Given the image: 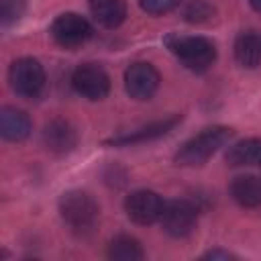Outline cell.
I'll return each instance as SVG.
<instances>
[{
  "label": "cell",
  "mask_w": 261,
  "mask_h": 261,
  "mask_svg": "<svg viewBox=\"0 0 261 261\" xmlns=\"http://www.w3.org/2000/svg\"><path fill=\"white\" fill-rule=\"evenodd\" d=\"M59 214L71 230L90 232L98 222L100 208L90 194L82 190H69L59 198Z\"/></svg>",
  "instance_id": "3957f363"
},
{
  "label": "cell",
  "mask_w": 261,
  "mask_h": 261,
  "mask_svg": "<svg viewBox=\"0 0 261 261\" xmlns=\"http://www.w3.org/2000/svg\"><path fill=\"white\" fill-rule=\"evenodd\" d=\"M90 12L98 24L116 29L126 18V4L124 0H90Z\"/></svg>",
  "instance_id": "9a60e30c"
},
{
  "label": "cell",
  "mask_w": 261,
  "mask_h": 261,
  "mask_svg": "<svg viewBox=\"0 0 261 261\" xmlns=\"http://www.w3.org/2000/svg\"><path fill=\"white\" fill-rule=\"evenodd\" d=\"M169 51L192 71L202 73L212 67L216 61V45L206 37H177L171 35L165 39Z\"/></svg>",
  "instance_id": "7a4b0ae2"
},
{
  "label": "cell",
  "mask_w": 261,
  "mask_h": 261,
  "mask_svg": "<svg viewBox=\"0 0 261 261\" xmlns=\"http://www.w3.org/2000/svg\"><path fill=\"white\" fill-rule=\"evenodd\" d=\"M226 161L232 167L261 165V139H243L228 147Z\"/></svg>",
  "instance_id": "2e32d148"
},
{
  "label": "cell",
  "mask_w": 261,
  "mask_h": 261,
  "mask_svg": "<svg viewBox=\"0 0 261 261\" xmlns=\"http://www.w3.org/2000/svg\"><path fill=\"white\" fill-rule=\"evenodd\" d=\"M71 86L88 100H102L110 92V75L98 63H82L71 73Z\"/></svg>",
  "instance_id": "52a82bcc"
},
{
  "label": "cell",
  "mask_w": 261,
  "mask_h": 261,
  "mask_svg": "<svg viewBox=\"0 0 261 261\" xmlns=\"http://www.w3.org/2000/svg\"><path fill=\"white\" fill-rule=\"evenodd\" d=\"M234 59L239 65L253 69L261 63V33L259 31H243L234 39L232 47Z\"/></svg>",
  "instance_id": "5bb4252c"
},
{
  "label": "cell",
  "mask_w": 261,
  "mask_h": 261,
  "mask_svg": "<svg viewBox=\"0 0 261 261\" xmlns=\"http://www.w3.org/2000/svg\"><path fill=\"white\" fill-rule=\"evenodd\" d=\"M27 8V0H0V22L2 27H10L16 22Z\"/></svg>",
  "instance_id": "d6986e66"
},
{
  "label": "cell",
  "mask_w": 261,
  "mask_h": 261,
  "mask_svg": "<svg viewBox=\"0 0 261 261\" xmlns=\"http://www.w3.org/2000/svg\"><path fill=\"white\" fill-rule=\"evenodd\" d=\"M31 118L24 110L14 106H4L0 112V133L10 143H20L31 135Z\"/></svg>",
  "instance_id": "7c38bea8"
},
{
  "label": "cell",
  "mask_w": 261,
  "mask_h": 261,
  "mask_svg": "<svg viewBox=\"0 0 261 261\" xmlns=\"http://www.w3.org/2000/svg\"><path fill=\"white\" fill-rule=\"evenodd\" d=\"M181 0H139L141 8L147 14H167L179 6Z\"/></svg>",
  "instance_id": "ffe728a7"
},
{
  "label": "cell",
  "mask_w": 261,
  "mask_h": 261,
  "mask_svg": "<svg viewBox=\"0 0 261 261\" xmlns=\"http://www.w3.org/2000/svg\"><path fill=\"white\" fill-rule=\"evenodd\" d=\"M51 39L59 45V47H65V49H75L84 43H88L94 35L92 31V24L75 14V12H63L59 14L53 22H51Z\"/></svg>",
  "instance_id": "5b68a950"
},
{
  "label": "cell",
  "mask_w": 261,
  "mask_h": 261,
  "mask_svg": "<svg viewBox=\"0 0 261 261\" xmlns=\"http://www.w3.org/2000/svg\"><path fill=\"white\" fill-rule=\"evenodd\" d=\"M159 71L147 61H135L124 71V90L135 100H149L159 88Z\"/></svg>",
  "instance_id": "9c48e42d"
},
{
  "label": "cell",
  "mask_w": 261,
  "mask_h": 261,
  "mask_svg": "<svg viewBox=\"0 0 261 261\" xmlns=\"http://www.w3.org/2000/svg\"><path fill=\"white\" fill-rule=\"evenodd\" d=\"M43 145L55 153V155H65L75 149L77 145V130L69 120L63 118H53L45 124L43 128Z\"/></svg>",
  "instance_id": "8fae6325"
},
{
  "label": "cell",
  "mask_w": 261,
  "mask_h": 261,
  "mask_svg": "<svg viewBox=\"0 0 261 261\" xmlns=\"http://www.w3.org/2000/svg\"><path fill=\"white\" fill-rule=\"evenodd\" d=\"M230 198L243 208L261 206V179L257 175H237L228 186Z\"/></svg>",
  "instance_id": "4fadbf2b"
},
{
  "label": "cell",
  "mask_w": 261,
  "mask_h": 261,
  "mask_svg": "<svg viewBox=\"0 0 261 261\" xmlns=\"http://www.w3.org/2000/svg\"><path fill=\"white\" fill-rule=\"evenodd\" d=\"M230 137H232V128H230V126H224V124L208 126V128L200 130L198 135H194L192 139H188V141L177 149V153H175V163H177V165H186V167L202 165V163H206L220 147H224Z\"/></svg>",
  "instance_id": "6da1fadb"
},
{
  "label": "cell",
  "mask_w": 261,
  "mask_h": 261,
  "mask_svg": "<svg viewBox=\"0 0 261 261\" xmlns=\"http://www.w3.org/2000/svg\"><path fill=\"white\" fill-rule=\"evenodd\" d=\"M165 202L161 196L153 190H135L124 200V212L126 216L137 224H153L161 218Z\"/></svg>",
  "instance_id": "ba28073f"
},
{
  "label": "cell",
  "mask_w": 261,
  "mask_h": 261,
  "mask_svg": "<svg viewBox=\"0 0 261 261\" xmlns=\"http://www.w3.org/2000/svg\"><path fill=\"white\" fill-rule=\"evenodd\" d=\"M202 257H204V259H234V255H232V253L222 251V249H212V251L204 253Z\"/></svg>",
  "instance_id": "44dd1931"
},
{
  "label": "cell",
  "mask_w": 261,
  "mask_h": 261,
  "mask_svg": "<svg viewBox=\"0 0 261 261\" xmlns=\"http://www.w3.org/2000/svg\"><path fill=\"white\" fill-rule=\"evenodd\" d=\"M108 257L114 261H139L145 257V251L135 237L116 234L108 245Z\"/></svg>",
  "instance_id": "e0dca14e"
},
{
  "label": "cell",
  "mask_w": 261,
  "mask_h": 261,
  "mask_svg": "<svg viewBox=\"0 0 261 261\" xmlns=\"http://www.w3.org/2000/svg\"><path fill=\"white\" fill-rule=\"evenodd\" d=\"M159 222H161V228L169 237L184 239V237H188L196 228L198 208L190 200H171V202H165Z\"/></svg>",
  "instance_id": "8992f818"
},
{
  "label": "cell",
  "mask_w": 261,
  "mask_h": 261,
  "mask_svg": "<svg viewBox=\"0 0 261 261\" xmlns=\"http://www.w3.org/2000/svg\"><path fill=\"white\" fill-rule=\"evenodd\" d=\"M181 122V114H171V116H165L161 120H153L149 124H143L130 133H124V135H116V137H110L106 139L104 143L106 145H112V147H126V145H137V143H147V141H155V139H161L165 135H169L177 124Z\"/></svg>",
  "instance_id": "30bf717a"
},
{
  "label": "cell",
  "mask_w": 261,
  "mask_h": 261,
  "mask_svg": "<svg viewBox=\"0 0 261 261\" xmlns=\"http://www.w3.org/2000/svg\"><path fill=\"white\" fill-rule=\"evenodd\" d=\"M249 4H251L257 12H261V0H249Z\"/></svg>",
  "instance_id": "7402d4cb"
},
{
  "label": "cell",
  "mask_w": 261,
  "mask_h": 261,
  "mask_svg": "<svg viewBox=\"0 0 261 261\" xmlns=\"http://www.w3.org/2000/svg\"><path fill=\"white\" fill-rule=\"evenodd\" d=\"M214 14V6L210 4V0H186L181 6V16L188 22H206L210 20Z\"/></svg>",
  "instance_id": "ac0fdd59"
},
{
  "label": "cell",
  "mask_w": 261,
  "mask_h": 261,
  "mask_svg": "<svg viewBox=\"0 0 261 261\" xmlns=\"http://www.w3.org/2000/svg\"><path fill=\"white\" fill-rule=\"evenodd\" d=\"M45 69L33 57H20L12 61L8 69V84L20 98H39L45 90Z\"/></svg>",
  "instance_id": "277c9868"
}]
</instances>
